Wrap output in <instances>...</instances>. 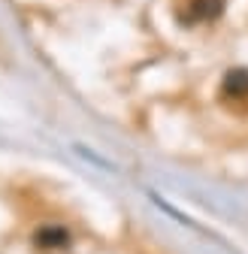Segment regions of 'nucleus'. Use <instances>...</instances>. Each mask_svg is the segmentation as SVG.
Returning <instances> with one entry per match:
<instances>
[{"label": "nucleus", "mask_w": 248, "mask_h": 254, "mask_svg": "<svg viewBox=\"0 0 248 254\" xmlns=\"http://www.w3.org/2000/svg\"><path fill=\"white\" fill-rule=\"evenodd\" d=\"M224 94L230 97H248V70H230L224 76Z\"/></svg>", "instance_id": "7ed1b4c3"}, {"label": "nucleus", "mask_w": 248, "mask_h": 254, "mask_svg": "<svg viewBox=\"0 0 248 254\" xmlns=\"http://www.w3.org/2000/svg\"><path fill=\"white\" fill-rule=\"evenodd\" d=\"M224 12V0H191L188 3V21H212Z\"/></svg>", "instance_id": "f257e3e1"}, {"label": "nucleus", "mask_w": 248, "mask_h": 254, "mask_svg": "<svg viewBox=\"0 0 248 254\" xmlns=\"http://www.w3.org/2000/svg\"><path fill=\"white\" fill-rule=\"evenodd\" d=\"M34 242H37L40 248H64V245L70 242V236H67V230H64V227L49 224V227H43V230L34 236Z\"/></svg>", "instance_id": "f03ea898"}]
</instances>
